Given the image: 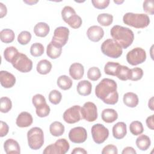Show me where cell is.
Wrapping results in <instances>:
<instances>
[{
	"label": "cell",
	"instance_id": "1",
	"mask_svg": "<svg viewBox=\"0 0 154 154\" xmlns=\"http://www.w3.org/2000/svg\"><path fill=\"white\" fill-rule=\"evenodd\" d=\"M116 82L111 79L103 78L96 87L95 94L105 103L115 105L119 100Z\"/></svg>",
	"mask_w": 154,
	"mask_h": 154
},
{
	"label": "cell",
	"instance_id": "2",
	"mask_svg": "<svg viewBox=\"0 0 154 154\" xmlns=\"http://www.w3.org/2000/svg\"><path fill=\"white\" fill-rule=\"evenodd\" d=\"M112 39L116 42L122 49H126L131 45L134 40L133 31L127 27L114 25L110 30Z\"/></svg>",
	"mask_w": 154,
	"mask_h": 154
},
{
	"label": "cell",
	"instance_id": "3",
	"mask_svg": "<svg viewBox=\"0 0 154 154\" xmlns=\"http://www.w3.org/2000/svg\"><path fill=\"white\" fill-rule=\"evenodd\" d=\"M123 23L135 28H144L150 23V19L147 14L144 13H126L123 17Z\"/></svg>",
	"mask_w": 154,
	"mask_h": 154
},
{
	"label": "cell",
	"instance_id": "4",
	"mask_svg": "<svg viewBox=\"0 0 154 154\" xmlns=\"http://www.w3.org/2000/svg\"><path fill=\"white\" fill-rule=\"evenodd\" d=\"M27 140L29 147L32 150L40 149L44 143V134L38 127H34L27 132Z\"/></svg>",
	"mask_w": 154,
	"mask_h": 154
},
{
	"label": "cell",
	"instance_id": "5",
	"mask_svg": "<svg viewBox=\"0 0 154 154\" xmlns=\"http://www.w3.org/2000/svg\"><path fill=\"white\" fill-rule=\"evenodd\" d=\"M101 51L104 55L112 58H119L123 53L122 47L112 38L106 39L102 43Z\"/></svg>",
	"mask_w": 154,
	"mask_h": 154
},
{
	"label": "cell",
	"instance_id": "6",
	"mask_svg": "<svg viewBox=\"0 0 154 154\" xmlns=\"http://www.w3.org/2000/svg\"><path fill=\"white\" fill-rule=\"evenodd\" d=\"M11 63L14 68L22 73L29 72L32 68V61L25 54L20 52L16 55Z\"/></svg>",
	"mask_w": 154,
	"mask_h": 154
},
{
	"label": "cell",
	"instance_id": "7",
	"mask_svg": "<svg viewBox=\"0 0 154 154\" xmlns=\"http://www.w3.org/2000/svg\"><path fill=\"white\" fill-rule=\"evenodd\" d=\"M70 148L69 142L65 138H60L55 143L48 146L43 150L44 154H65Z\"/></svg>",
	"mask_w": 154,
	"mask_h": 154
},
{
	"label": "cell",
	"instance_id": "8",
	"mask_svg": "<svg viewBox=\"0 0 154 154\" xmlns=\"http://www.w3.org/2000/svg\"><path fill=\"white\" fill-rule=\"evenodd\" d=\"M146 60V53L141 48H135L129 51L126 55L128 63L132 66H137L144 63Z\"/></svg>",
	"mask_w": 154,
	"mask_h": 154
},
{
	"label": "cell",
	"instance_id": "9",
	"mask_svg": "<svg viewBox=\"0 0 154 154\" xmlns=\"http://www.w3.org/2000/svg\"><path fill=\"white\" fill-rule=\"evenodd\" d=\"M91 135L93 141L96 144L103 143L109 136V131L102 124L97 123L91 127Z\"/></svg>",
	"mask_w": 154,
	"mask_h": 154
},
{
	"label": "cell",
	"instance_id": "10",
	"mask_svg": "<svg viewBox=\"0 0 154 154\" xmlns=\"http://www.w3.org/2000/svg\"><path fill=\"white\" fill-rule=\"evenodd\" d=\"M81 114L82 119L87 122H92L97 118V109L96 105L91 102H85L81 108Z\"/></svg>",
	"mask_w": 154,
	"mask_h": 154
},
{
	"label": "cell",
	"instance_id": "11",
	"mask_svg": "<svg viewBox=\"0 0 154 154\" xmlns=\"http://www.w3.org/2000/svg\"><path fill=\"white\" fill-rule=\"evenodd\" d=\"M63 117L64 120L69 124L78 122L82 119L81 106L79 105H74L68 108L64 112Z\"/></svg>",
	"mask_w": 154,
	"mask_h": 154
},
{
	"label": "cell",
	"instance_id": "12",
	"mask_svg": "<svg viewBox=\"0 0 154 154\" xmlns=\"http://www.w3.org/2000/svg\"><path fill=\"white\" fill-rule=\"evenodd\" d=\"M69 138L72 143L78 144L82 143L87 140V131L84 128L81 126L73 128L69 131Z\"/></svg>",
	"mask_w": 154,
	"mask_h": 154
},
{
	"label": "cell",
	"instance_id": "13",
	"mask_svg": "<svg viewBox=\"0 0 154 154\" xmlns=\"http://www.w3.org/2000/svg\"><path fill=\"white\" fill-rule=\"evenodd\" d=\"M69 29L65 26L57 27L54 32L52 41L58 43L62 46H64L69 38Z\"/></svg>",
	"mask_w": 154,
	"mask_h": 154
},
{
	"label": "cell",
	"instance_id": "14",
	"mask_svg": "<svg viewBox=\"0 0 154 154\" xmlns=\"http://www.w3.org/2000/svg\"><path fill=\"white\" fill-rule=\"evenodd\" d=\"M87 35L90 40L97 42L100 41L104 35V31L99 26L93 25L88 28L87 31Z\"/></svg>",
	"mask_w": 154,
	"mask_h": 154
},
{
	"label": "cell",
	"instance_id": "15",
	"mask_svg": "<svg viewBox=\"0 0 154 154\" xmlns=\"http://www.w3.org/2000/svg\"><path fill=\"white\" fill-rule=\"evenodd\" d=\"M0 82L3 87L5 88H11L16 83V78L12 73L7 71L1 70L0 72Z\"/></svg>",
	"mask_w": 154,
	"mask_h": 154
},
{
	"label": "cell",
	"instance_id": "16",
	"mask_svg": "<svg viewBox=\"0 0 154 154\" xmlns=\"http://www.w3.org/2000/svg\"><path fill=\"white\" fill-rule=\"evenodd\" d=\"M62 52V46L54 41H51L47 46L46 54L51 59L58 58Z\"/></svg>",
	"mask_w": 154,
	"mask_h": 154
},
{
	"label": "cell",
	"instance_id": "17",
	"mask_svg": "<svg viewBox=\"0 0 154 154\" xmlns=\"http://www.w3.org/2000/svg\"><path fill=\"white\" fill-rule=\"evenodd\" d=\"M32 122L33 119L31 114L28 112L23 111L18 115L16 123L19 128H26L31 126Z\"/></svg>",
	"mask_w": 154,
	"mask_h": 154
},
{
	"label": "cell",
	"instance_id": "18",
	"mask_svg": "<svg viewBox=\"0 0 154 154\" xmlns=\"http://www.w3.org/2000/svg\"><path fill=\"white\" fill-rule=\"evenodd\" d=\"M84 73V66L79 63H75L70 65L69 67L70 76L75 80L81 79Z\"/></svg>",
	"mask_w": 154,
	"mask_h": 154
},
{
	"label": "cell",
	"instance_id": "19",
	"mask_svg": "<svg viewBox=\"0 0 154 154\" xmlns=\"http://www.w3.org/2000/svg\"><path fill=\"white\" fill-rule=\"evenodd\" d=\"M4 148L7 154H19L20 153V147L19 143L12 138L7 139L4 142Z\"/></svg>",
	"mask_w": 154,
	"mask_h": 154
},
{
	"label": "cell",
	"instance_id": "20",
	"mask_svg": "<svg viewBox=\"0 0 154 154\" xmlns=\"http://www.w3.org/2000/svg\"><path fill=\"white\" fill-rule=\"evenodd\" d=\"M126 133V125L124 122H117L112 127V135L116 139L120 140L123 138Z\"/></svg>",
	"mask_w": 154,
	"mask_h": 154
},
{
	"label": "cell",
	"instance_id": "21",
	"mask_svg": "<svg viewBox=\"0 0 154 154\" xmlns=\"http://www.w3.org/2000/svg\"><path fill=\"white\" fill-rule=\"evenodd\" d=\"M76 89L79 95L84 96H88L91 94L92 85L90 81L87 80H82L78 82Z\"/></svg>",
	"mask_w": 154,
	"mask_h": 154
},
{
	"label": "cell",
	"instance_id": "22",
	"mask_svg": "<svg viewBox=\"0 0 154 154\" xmlns=\"http://www.w3.org/2000/svg\"><path fill=\"white\" fill-rule=\"evenodd\" d=\"M101 117L103 122L107 123H111L115 122L117 119L118 114L114 109L106 108L102 111Z\"/></svg>",
	"mask_w": 154,
	"mask_h": 154
},
{
	"label": "cell",
	"instance_id": "23",
	"mask_svg": "<svg viewBox=\"0 0 154 154\" xmlns=\"http://www.w3.org/2000/svg\"><path fill=\"white\" fill-rule=\"evenodd\" d=\"M123 101L125 105L128 107L134 108L136 107L139 102L138 96L132 92H128L123 95Z\"/></svg>",
	"mask_w": 154,
	"mask_h": 154
},
{
	"label": "cell",
	"instance_id": "24",
	"mask_svg": "<svg viewBox=\"0 0 154 154\" xmlns=\"http://www.w3.org/2000/svg\"><path fill=\"white\" fill-rule=\"evenodd\" d=\"M50 27L45 22H38L34 28V32L35 35L40 37H46L49 32Z\"/></svg>",
	"mask_w": 154,
	"mask_h": 154
},
{
	"label": "cell",
	"instance_id": "25",
	"mask_svg": "<svg viewBox=\"0 0 154 154\" xmlns=\"http://www.w3.org/2000/svg\"><path fill=\"white\" fill-rule=\"evenodd\" d=\"M136 145L137 147L143 151L147 150L151 144L150 138L146 135H140L136 140Z\"/></svg>",
	"mask_w": 154,
	"mask_h": 154
},
{
	"label": "cell",
	"instance_id": "26",
	"mask_svg": "<svg viewBox=\"0 0 154 154\" xmlns=\"http://www.w3.org/2000/svg\"><path fill=\"white\" fill-rule=\"evenodd\" d=\"M64 126L60 122H54L49 126V131L52 135L54 137H60L64 132Z\"/></svg>",
	"mask_w": 154,
	"mask_h": 154
},
{
	"label": "cell",
	"instance_id": "27",
	"mask_svg": "<svg viewBox=\"0 0 154 154\" xmlns=\"http://www.w3.org/2000/svg\"><path fill=\"white\" fill-rule=\"evenodd\" d=\"M37 71L41 75H46L49 73L52 69L51 63L47 60H42L37 64Z\"/></svg>",
	"mask_w": 154,
	"mask_h": 154
},
{
	"label": "cell",
	"instance_id": "28",
	"mask_svg": "<svg viewBox=\"0 0 154 154\" xmlns=\"http://www.w3.org/2000/svg\"><path fill=\"white\" fill-rule=\"evenodd\" d=\"M57 84L59 88L61 90H67L72 87L73 82L68 76L64 75L58 77Z\"/></svg>",
	"mask_w": 154,
	"mask_h": 154
},
{
	"label": "cell",
	"instance_id": "29",
	"mask_svg": "<svg viewBox=\"0 0 154 154\" xmlns=\"http://www.w3.org/2000/svg\"><path fill=\"white\" fill-rule=\"evenodd\" d=\"M116 76L122 81H127L131 77V69L126 66L120 65L117 70Z\"/></svg>",
	"mask_w": 154,
	"mask_h": 154
},
{
	"label": "cell",
	"instance_id": "30",
	"mask_svg": "<svg viewBox=\"0 0 154 154\" xmlns=\"http://www.w3.org/2000/svg\"><path fill=\"white\" fill-rule=\"evenodd\" d=\"M15 37L14 32L10 29H4L0 32L1 40L5 43H10L14 41Z\"/></svg>",
	"mask_w": 154,
	"mask_h": 154
},
{
	"label": "cell",
	"instance_id": "31",
	"mask_svg": "<svg viewBox=\"0 0 154 154\" xmlns=\"http://www.w3.org/2000/svg\"><path fill=\"white\" fill-rule=\"evenodd\" d=\"M97 22L103 26H109L113 21V16L108 13H102L97 17Z\"/></svg>",
	"mask_w": 154,
	"mask_h": 154
},
{
	"label": "cell",
	"instance_id": "32",
	"mask_svg": "<svg viewBox=\"0 0 154 154\" xmlns=\"http://www.w3.org/2000/svg\"><path fill=\"white\" fill-rule=\"evenodd\" d=\"M120 64L119 63L109 61L106 63L104 67V72L105 74L111 76H116V73L119 66Z\"/></svg>",
	"mask_w": 154,
	"mask_h": 154
},
{
	"label": "cell",
	"instance_id": "33",
	"mask_svg": "<svg viewBox=\"0 0 154 154\" xmlns=\"http://www.w3.org/2000/svg\"><path fill=\"white\" fill-rule=\"evenodd\" d=\"M19 53L18 50L14 46H9L5 48L4 51V57L5 60L9 63H11L13 58Z\"/></svg>",
	"mask_w": 154,
	"mask_h": 154
},
{
	"label": "cell",
	"instance_id": "34",
	"mask_svg": "<svg viewBox=\"0 0 154 154\" xmlns=\"http://www.w3.org/2000/svg\"><path fill=\"white\" fill-rule=\"evenodd\" d=\"M130 132L134 135H139L144 131L143 124L139 121H134L129 125Z\"/></svg>",
	"mask_w": 154,
	"mask_h": 154
},
{
	"label": "cell",
	"instance_id": "35",
	"mask_svg": "<svg viewBox=\"0 0 154 154\" xmlns=\"http://www.w3.org/2000/svg\"><path fill=\"white\" fill-rule=\"evenodd\" d=\"M44 53V46L40 43H34L30 48V54L34 57H38Z\"/></svg>",
	"mask_w": 154,
	"mask_h": 154
},
{
	"label": "cell",
	"instance_id": "36",
	"mask_svg": "<svg viewBox=\"0 0 154 154\" xmlns=\"http://www.w3.org/2000/svg\"><path fill=\"white\" fill-rule=\"evenodd\" d=\"M12 108L11 99L7 97H2L0 99V111L1 112L7 113Z\"/></svg>",
	"mask_w": 154,
	"mask_h": 154
},
{
	"label": "cell",
	"instance_id": "37",
	"mask_svg": "<svg viewBox=\"0 0 154 154\" xmlns=\"http://www.w3.org/2000/svg\"><path fill=\"white\" fill-rule=\"evenodd\" d=\"M66 23H67L71 28L73 29H77L81 26L82 21L81 17L75 14L72 16L66 21Z\"/></svg>",
	"mask_w": 154,
	"mask_h": 154
},
{
	"label": "cell",
	"instance_id": "38",
	"mask_svg": "<svg viewBox=\"0 0 154 154\" xmlns=\"http://www.w3.org/2000/svg\"><path fill=\"white\" fill-rule=\"evenodd\" d=\"M101 77V72L100 69L97 67H90L87 72V78L93 81H97Z\"/></svg>",
	"mask_w": 154,
	"mask_h": 154
},
{
	"label": "cell",
	"instance_id": "39",
	"mask_svg": "<svg viewBox=\"0 0 154 154\" xmlns=\"http://www.w3.org/2000/svg\"><path fill=\"white\" fill-rule=\"evenodd\" d=\"M62 99L61 93L57 90H53L49 94V100L50 102L54 105L58 104Z\"/></svg>",
	"mask_w": 154,
	"mask_h": 154
},
{
	"label": "cell",
	"instance_id": "40",
	"mask_svg": "<svg viewBox=\"0 0 154 154\" xmlns=\"http://www.w3.org/2000/svg\"><path fill=\"white\" fill-rule=\"evenodd\" d=\"M31 39V34L29 31H23L17 36V42L22 45H27Z\"/></svg>",
	"mask_w": 154,
	"mask_h": 154
},
{
	"label": "cell",
	"instance_id": "41",
	"mask_svg": "<svg viewBox=\"0 0 154 154\" xmlns=\"http://www.w3.org/2000/svg\"><path fill=\"white\" fill-rule=\"evenodd\" d=\"M36 109V114L37 115L40 117H45L48 116L50 113V107L47 104V103H45L37 108Z\"/></svg>",
	"mask_w": 154,
	"mask_h": 154
},
{
	"label": "cell",
	"instance_id": "42",
	"mask_svg": "<svg viewBox=\"0 0 154 154\" xmlns=\"http://www.w3.org/2000/svg\"><path fill=\"white\" fill-rule=\"evenodd\" d=\"M75 14L76 13L74 8L70 6H65L61 10V17L65 22H66L72 16Z\"/></svg>",
	"mask_w": 154,
	"mask_h": 154
},
{
	"label": "cell",
	"instance_id": "43",
	"mask_svg": "<svg viewBox=\"0 0 154 154\" xmlns=\"http://www.w3.org/2000/svg\"><path fill=\"white\" fill-rule=\"evenodd\" d=\"M143 76V70L140 67H135L131 69L130 80L137 81L142 78Z\"/></svg>",
	"mask_w": 154,
	"mask_h": 154
},
{
	"label": "cell",
	"instance_id": "44",
	"mask_svg": "<svg viewBox=\"0 0 154 154\" xmlns=\"http://www.w3.org/2000/svg\"><path fill=\"white\" fill-rule=\"evenodd\" d=\"M143 10L146 13L150 15L154 14V1L153 0H146L143 2Z\"/></svg>",
	"mask_w": 154,
	"mask_h": 154
},
{
	"label": "cell",
	"instance_id": "45",
	"mask_svg": "<svg viewBox=\"0 0 154 154\" xmlns=\"http://www.w3.org/2000/svg\"><path fill=\"white\" fill-rule=\"evenodd\" d=\"M32 102L35 108H37L45 103H46L45 97L40 94H35L32 98Z\"/></svg>",
	"mask_w": 154,
	"mask_h": 154
},
{
	"label": "cell",
	"instance_id": "46",
	"mask_svg": "<svg viewBox=\"0 0 154 154\" xmlns=\"http://www.w3.org/2000/svg\"><path fill=\"white\" fill-rule=\"evenodd\" d=\"M110 1L109 0H93L91 1V3L93 4V5L97 8V9H104L106 8L109 4Z\"/></svg>",
	"mask_w": 154,
	"mask_h": 154
},
{
	"label": "cell",
	"instance_id": "47",
	"mask_svg": "<svg viewBox=\"0 0 154 154\" xmlns=\"http://www.w3.org/2000/svg\"><path fill=\"white\" fill-rule=\"evenodd\" d=\"M102 154H117L118 150L116 146L108 144L103 147L102 150Z\"/></svg>",
	"mask_w": 154,
	"mask_h": 154
},
{
	"label": "cell",
	"instance_id": "48",
	"mask_svg": "<svg viewBox=\"0 0 154 154\" xmlns=\"http://www.w3.org/2000/svg\"><path fill=\"white\" fill-rule=\"evenodd\" d=\"M8 131H9V127L8 125L5 122L1 121V127H0V137H3L7 135V134L8 132Z\"/></svg>",
	"mask_w": 154,
	"mask_h": 154
},
{
	"label": "cell",
	"instance_id": "49",
	"mask_svg": "<svg viewBox=\"0 0 154 154\" xmlns=\"http://www.w3.org/2000/svg\"><path fill=\"white\" fill-rule=\"evenodd\" d=\"M146 125L147 126V127L152 129L153 130L154 129V123H153V114L149 116L146 120Z\"/></svg>",
	"mask_w": 154,
	"mask_h": 154
},
{
	"label": "cell",
	"instance_id": "50",
	"mask_svg": "<svg viewBox=\"0 0 154 154\" xmlns=\"http://www.w3.org/2000/svg\"><path fill=\"white\" fill-rule=\"evenodd\" d=\"M122 154H136L137 152L132 147H126L123 149V151L122 152Z\"/></svg>",
	"mask_w": 154,
	"mask_h": 154
},
{
	"label": "cell",
	"instance_id": "51",
	"mask_svg": "<svg viewBox=\"0 0 154 154\" xmlns=\"http://www.w3.org/2000/svg\"><path fill=\"white\" fill-rule=\"evenodd\" d=\"M7 9L5 5H4L2 2H0V17L2 18L7 14Z\"/></svg>",
	"mask_w": 154,
	"mask_h": 154
},
{
	"label": "cell",
	"instance_id": "52",
	"mask_svg": "<svg viewBox=\"0 0 154 154\" xmlns=\"http://www.w3.org/2000/svg\"><path fill=\"white\" fill-rule=\"evenodd\" d=\"M72 154H78V153H80V154H87V152L83 148L81 147H76L75 149H73V150L71 152Z\"/></svg>",
	"mask_w": 154,
	"mask_h": 154
},
{
	"label": "cell",
	"instance_id": "53",
	"mask_svg": "<svg viewBox=\"0 0 154 154\" xmlns=\"http://www.w3.org/2000/svg\"><path fill=\"white\" fill-rule=\"evenodd\" d=\"M153 97H152L150 100H149V103H148V106H149V108L151 109V110H153Z\"/></svg>",
	"mask_w": 154,
	"mask_h": 154
},
{
	"label": "cell",
	"instance_id": "54",
	"mask_svg": "<svg viewBox=\"0 0 154 154\" xmlns=\"http://www.w3.org/2000/svg\"><path fill=\"white\" fill-rule=\"evenodd\" d=\"M23 2L26 3L28 5H31L34 4H36L38 2V1H23Z\"/></svg>",
	"mask_w": 154,
	"mask_h": 154
},
{
	"label": "cell",
	"instance_id": "55",
	"mask_svg": "<svg viewBox=\"0 0 154 154\" xmlns=\"http://www.w3.org/2000/svg\"><path fill=\"white\" fill-rule=\"evenodd\" d=\"M124 1H114V2L116 3V4H120L122 3H123Z\"/></svg>",
	"mask_w": 154,
	"mask_h": 154
}]
</instances>
